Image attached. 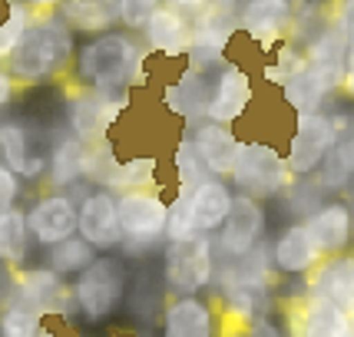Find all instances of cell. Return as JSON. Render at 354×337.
Here are the masks:
<instances>
[{
	"instance_id": "1",
	"label": "cell",
	"mask_w": 354,
	"mask_h": 337,
	"mask_svg": "<svg viewBox=\"0 0 354 337\" xmlns=\"http://www.w3.org/2000/svg\"><path fill=\"white\" fill-rule=\"evenodd\" d=\"M70 57H73V33L66 27V20L40 17L27 27L17 50L10 53V77L27 79V83L46 79L60 73Z\"/></svg>"
},
{
	"instance_id": "2",
	"label": "cell",
	"mask_w": 354,
	"mask_h": 337,
	"mask_svg": "<svg viewBox=\"0 0 354 337\" xmlns=\"http://www.w3.org/2000/svg\"><path fill=\"white\" fill-rule=\"evenodd\" d=\"M139 63H142V50L126 33L106 30L77 53V73L83 83H90L100 93H126L123 86L136 79Z\"/></svg>"
},
{
	"instance_id": "3",
	"label": "cell",
	"mask_w": 354,
	"mask_h": 337,
	"mask_svg": "<svg viewBox=\"0 0 354 337\" xmlns=\"http://www.w3.org/2000/svg\"><path fill=\"white\" fill-rule=\"evenodd\" d=\"M341 142L338 116L331 109H308V113H295L292 136H288V168L295 179H311L318 175L322 166L331 159V153Z\"/></svg>"
},
{
	"instance_id": "4",
	"label": "cell",
	"mask_w": 354,
	"mask_h": 337,
	"mask_svg": "<svg viewBox=\"0 0 354 337\" xmlns=\"http://www.w3.org/2000/svg\"><path fill=\"white\" fill-rule=\"evenodd\" d=\"M229 182L242 195L268 202V199H281L295 185V175L288 168L285 153H278L272 142H242Z\"/></svg>"
},
{
	"instance_id": "5",
	"label": "cell",
	"mask_w": 354,
	"mask_h": 337,
	"mask_svg": "<svg viewBox=\"0 0 354 337\" xmlns=\"http://www.w3.org/2000/svg\"><path fill=\"white\" fill-rule=\"evenodd\" d=\"M216 238L209 235H189L179 242H166L162 248V285L176 298L179 294H199L216 281Z\"/></svg>"
},
{
	"instance_id": "6",
	"label": "cell",
	"mask_w": 354,
	"mask_h": 337,
	"mask_svg": "<svg viewBox=\"0 0 354 337\" xmlns=\"http://www.w3.org/2000/svg\"><path fill=\"white\" fill-rule=\"evenodd\" d=\"M120 225H123V248L126 251H149L166 238V218L169 202L149 189H133L116 199Z\"/></svg>"
},
{
	"instance_id": "7",
	"label": "cell",
	"mask_w": 354,
	"mask_h": 337,
	"mask_svg": "<svg viewBox=\"0 0 354 337\" xmlns=\"http://www.w3.org/2000/svg\"><path fill=\"white\" fill-rule=\"evenodd\" d=\"M239 14H242V0H209L205 10L192 17V46H189L192 66L205 70L222 60L232 33L239 30Z\"/></svg>"
},
{
	"instance_id": "8",
	"label": "cell",
	"mask_w": 354,
	"mask_h": 337,
	"mask_svg": "<svg viewBox=\"0 0 354 337\" xmlns=\"http://www.w3.org/2000/svg\"><path fill=\"white\" fill-rule=\"evenodd\" d=\"M265 231H268V212H265V205L259 199L239 192L229 218L216 231V258L218 261L245 258V255H252L265 242Z\"/></svg>"
},
{
	"instance_id": "9",
	"label": "cell",
	"mask_w": 354,
	"mask_h": 337,
	"mask_svg": "<svg viewBox=\"0 0 354 337\" xmlns=\"http://www.w3.org/2000/svg\"><path fill=\"white\" fill-rule=\"evenodd\" d=\"M123 291H126V264L120 258L103 255V258L93 261L86 271H80L77 301L90 321H106L109 314L120 307Z\"/></svg>"
},
{
	"instance_id": "10",
	"label": "cell",
	"mask_w": 354,
	"mask_h": 337,
	"mask_svg": "<svg viewBox=\"0 0 354 337\" xmlns=\"http://www.w3.org/2000/svg\"><path fill=\"white\" fill-rule=\"evenodd\" d=\"M298 23V0H242L239 30L259 46L275 50Z\"/></svg>"
},
{
	"instance_id": "11",
	"label": "cell",
	"mask_w": 354,
	"mask_h": 337,
	"mask_svg": "<svg viewBox=\"0 0 354 337\" xmlns=\"http://www.w3.org/2000/svg\"><path fill=\"white\" fill-rule=\"evenodd\" d=\"M305 229L315 238V245L322 248L324 258L341 255V251H351L354 245V209L348 199L331 195V199L318 202L305 218Z\"/></svg>"
},
{
	"instance_id": "12",
	"label": "cell",
	"mask_w": 354,
	"mask_h": 337,
	"mask_svg": "<svg viewBox=\"0 0 354 337\" xmlns=\"http://www.w3.org/2000/svg\"><path fill=\"white\" fill-rule=\"evenodd\" d=\"M252 99H255V86H252V77H248L245 66H239V63H222L216 79H212L205 119L222 123V126L239 123V119L248 113Z\"/></svg>"
},
{
	"instance_id": "13",
	"label": "cell",
	"mask_w": 354,
	"mask_h": 337,
	"mask_svg": "<svg viewBox=\"0 0 354 337\" xmlns=\"http://www.w3.org/2000/svg\"><path fill=\"white\" fill-rule=\"evenodd\" d=\"M351 324L354 321L348 318V311H341L335 301H328L308 288L288 307V337H335Z\"/></svg>"
},
{
	"instance_id": "14",
	"label": "cell",
	"mask_w": 354,
	"mask_h": 337,
	"mask_svg": "<svg viewBox=\"0 0 354 337\" xmlns=\"http://www.w3.org/2000/svg\"><path fill=\"white\" fill-rule=\"evenodd\" d=\"M268 248H272V268L278 275H288V278H311L315 268L324 261L322 248L315 245V238L308 235L305 222L285 225Z\"/></svg>"
},
{
	"instance_id": "15",
	"label": "cell",
	"mask_w": 354,
	"mask_h": 337,
	"mask_svg": "<svg viewBox=\"0 0 354 337\" xmlns=\"http://www.w3.org/2000/svg\"><path fill=\"white\" fill-rule=\"evenodd\" d=\"M123 106H126V93L96 90L90 96H77L70 103V126H73L77 139H83V142H103Z\"/></svg>"
},
{
	"instance_id": "16",
	"label": "cell",
	"mask_w": 354,
	"mask_h": 337,
	"mask_svg": "<svg viewBox=\"0 0 354 337\" xmlns=\"http://www.w3.org/2000/svg\"><path fill=\"white\" fill-rule=\"evenodd\" d=\"M27 225H30V235L44 245H57L63 238H70L73 231L80 229V209L73 205L70 195H44V199L27 212Z\"/></svg>"
},
{
	"instance_id": "17",
	"label": "cell",
	"mask_w": 354,
	"mask_h": 337,
	"mask_svg": "<svg viewBox=\"0 0 354 337\" xmlns=\"http://www.w3.org/2000/svg\"><path fill=\"white\" fill-rule=\"evenodd\" d=\"M146 33V46L159 53V57H189V46H192V17L183 14L179 7H159L149 23L142 27Z\"/></svg>"
},
{
	"instance_id": "18",
	"label": "cell",
	"mask_w": 354,
	"mask_h": 337,
	"mask_svg": "<svg viewBox=\"0 0 354 337\" xmlns=\"http://www.w3.org/2000/svg\"><path fill=\"white\" fill-rule=\"evenodd\" d=\"M80 235L93 248H120L123 245V225H120V209L109 192H93L80 205Z\"/></svg>"
},
{
	"instance_id": "19",
	"label": "cell",
	"mask_w": 354,
	"mask_h": 337,
	"mask_svg": "<svg viewBox=\"0 0 354 337\" xmlns=\"http://www.w3.org/2000/svg\"><path fill=\"white\" fill-rule=\"evenodd\" d=\"M235 195L232 192L229 179H218V175H209L205 182H199L192 192H189V209H192V225L202 235H216L222 229V222L229 218L232 205H235Z\"/></svg>"
},
{
	"instance_id": "20",
	"label": "cell",
	"mask_w": 354,
	"mask_h": 337,
	"mask_svg": "<svg viewBox=\"0 0 354 337\" xmlns=\"http://www.w3.org/2000/svg\"><path fill=\"white\" fill-rule=\"evenodd\" d=\"M308 291L335 301L354 321V251H341L324 258L308 278Z\"/></svg>"
},
{
	"instance_id": "21",
	"label": "cell",
	"mask_w": 354,
	"mask_h": 337,
	"mask_svg": "<svg viewBox=\"0 0 354 337\" xmlns=\"http://www.w3.org/2000/svg\"><path fill=\"white\" fill-rule=\"evenodd\" d=\"M192 142H196V149H199L209 175L229 179L232 166H235V159H239V146H242V139L232 133V126L202 119V123L192 129Z\"/></svg>"
},
{
	"instance_id": "22",
	"label": "cell",
	"mask_w": 354,
	"mask_h": 337,
	"mask_svg": "<svg viewBox=\"0 0 354 337\" xmlns=\"http://www.w3.org/2000/svg\"><path fill=\"white\" fill-rule=\"evenodd\" d=\"M162 337H216V314L199 294H179L162 314Z\"/></svg>"
},
{
	"instance_id": "23",
	"label": "cell",
	"mask_w": 354,
	"mask_h": 337,
	"mask_svg": "<svg viewBox=\"0 0 354 337\" xmlns=\"http://www.w3.org/2000/svg\"><path fill=\"white\" fill-rule=\"evenodd\" d=\"M209 93H212V83L202 77L199 66H192V70H185L176 86L166 90V103H169L172 113L202 123L205 119V109H209Z\"/></svg>"
},
{
	"instance_id": "24",
	"label": "cell",
	"mask_w": 354,
	"mask_h": 337,
	"mask_svg": "<svg viewBox=\"0 0 354 337\" xmlns=\"http://www.w3.org/2000/svg\"><path fill=\"white\" fill-rule=\"evenodd\" d=\"M0 149H3V159H7V168L17 172V175H40L44 172V155L37 153L30 133L20 123H3L0 126Z\"/></svg>"
},
{
	"instance_id": "25",
	"label": "cell",
	"mask_w": 354,
	"mask_h": 337,
	"mask_svg": "<svg viewBox=\"0 0 354 337\" xmlns=\"http://www.w3.org/2000/svg\"><path fill=\"white\" fill-rule=\"evenodd\" d=\"M63 17L80 30H106L120 20V0H63Z\"/></svg>"
},
{
	"instance_id": "26",
	"label": "cell",
	"mask_w": 354,
	"mask_h": 337,
	"mask_svg": "<svg viewBox=\"0 0 354 337\" xmlns=\"http://www.w3.org/2000/svg\"><path fill=\"white\" fill-rule=\"evenodd\" d=\"M83 172H86V142L77 139V136L60 139L57 149H53V155H50V175H53V185L77 182Z\"/></svg>"
},
{
	"instance_id": "27",
	"label": "cell",
	"mask_w": 354,
	"mask_h": 337,
	"mask_svg": "<svg viewBox=\"0 0 354 337\" xmlns=\"http://www.w3.org/2000/svg\"><path fill=\"white\" fill-rule=\"evenodd\" d=\"M96 261V248L80 235V238H63L57 245H50V268L57 275H80Z\"/></svg>"
},
{
	"instance_id": "28",
	"label": "cell",
	"mask_w": 354,
	"mask_h": 337,
	"mask_svg": "<svg viewBox=\"0 0 354 337\" xmlns=\"http://www.w3.org/2000/svg\"><path fill=\"white\" fill-rule=\"evenodd\" d=\"M40 307L33 305L27 294H20L7 314L0 318V337H37L40 334Z\"/></svg>"
},
{
	"instance_id": "29",
	"label": "cell",
	"mask_w": 354,
	"mask_h": 337,
	"mask_svg": "<svg viewBox=\"0 0 354 337\" xmlns=\"http://www.w3.org/2000/svg\"><path fill=\"white\" fill-rule=\"evenodd\" d=\"M27 215L24 212H3L0 215V261H24L27 255Z\"/></svg>"
},
{
	"instance_id": "30",
	"label": "cell",
	"mask_w": 354,
	"mask_h": 337,
	"mask_svg": "<svg viewBox=\"0 0 354 337\" xmlns=\"http://www.w3.org/2000/svg\"><path fill=\"white\" fill-rule=\"evenodd\" d=\"M172 166H176V179H179V189H196L199 182L209 179V168L202 162L199 149H196V142L192 136H185L179 146H176V155H172Z\"/></svg>"
},
{
	"instance_id": "31",
	"label": "cell",
	"mask_w": 354,
	"mask_h": 337,
	"mask_svg": "<svg viewBox=\"0 0 354 337\" xmlns=\"http://www.w3.org/2000/svg\"><path fill=\"white\" fill-rule=\"evenodd\" d=\"M60 278L53 268H37V271H27L24 275V294L30 298L40 311H53L60 305Z\"/></svg>"
},
{
	"instance_id": "32",
	"label": "cell",
	"mask_w": 354,
	"mask_h": 337,
	"mask_svg": "<svg viewBox=\"0 0 354 337\" xmlns=\"http://www.w3.org/2000/svg\"><path fill=\"white\" fill-rule=\"evenodd\" d=\"M305 63H308V57H305V44L281 40V44L275 46V60H272V66H265V79H272V83L281 86L285 79H292L295 73H301Z\"/></svg>"
},
{
	"instance_id": "33",
	"label": "cell",
	"mask_w": 354,
	"mask_h": 337,
	"mask_svg": "<svg viewBox=\"0 0 354 337\" xmlns=\"http://www.w3.org/2000/svg\"><path fill=\"white\" fill-rule=\"evenodd\" d=\"M109 185L123 189V192H133V189H149L156 185V159L153 155H139V159H126L116 166Z\"/></svg>"
},
{
	"instance_id": "34",
	"label": "cell",
	"mask_w": 354,
	"mask_h": 337,
	"mask_svg": "<svg viewBox=\"0 0 354 337\" xmlns=\"http://www.w3.org/2000/svg\"><path fill=\"white\" fill-rule=\"evenodd\" d=\"M189 235H199L192 225V209H189V189H179V195L169 202V218H166V242H179Z\"/></svg>"
},
{
	"instance_id": "35",
	"label": "cell",
	"mask_w": 354,
	"mask_h": 337,
	"mask_svg": "<svg viewBox=\"0 0 354 337\" xmlns=\"http://www.w3.org/2000/svg\"><path fill=\"white\" fill-rule=\"evenodd\" d=\"M27 27H30V14H27V7L17 0V3H10V17L0 20V60H3V57L10 60V53L17 50L20 37L27 33Z\"/></svg>"
},
{
	"instance_id": "36",
	"label": "cell",
	"mask_w": 354,
	"mask_h": 337,
	"mask_svg": "<svg viewBox=\"0 0 354 337\" xmlns=\"http://www.w3.org/2000/svg\"><path fill=\"white\" fill-rule=\"evenodd\" d=\"M159 7H166V0H120V23L142 30Z\"/></svg>"
},
{
	"instance_id": "37",
	"label": "cell",
	"mask_w": 354,
	"mask_h": 337,
	"mask_svg": "<svg viewBox=\"0 0 354 337\" xmlns=\"http://www.w3.org/2000/svg\"><path fill=\"white\" fill-rule=\"evenodd\" d=\"M328 20H331L338 30H344L351 37L354 33V0H331V3H328Z\"/></svg>"
},
{
	"instance_id": "38",
	"label": "cell",
	"mask_w": 354,
	"mask_h": 337,
	"mask_svg": "<svg viewBox=\"0 0 354 337\" xmlns=\"http://www.w3.org/2000/svg\"><path fill=\"white\" fill-rule=\"evenodd\" d=\"M17 195H20V185H17V172H10V168H0V215L14 209Z\"/></svg>"
},
{
	"instance_id": "39",
	"label": "cell",
	"mask_w": 354,
	"mask_h": 337,
	"mask_svg": "<svg viewBox=\"0 0 354 337\" xmlns=\"http://www.w3.org/2000/svg\"><path fill=\"white\" fill-rule=\"evenodd\" d=\"M341 96L354 103V33L348 40V57H344V83H341Z\"/></svg>"
},
{
	"instance_id": "40",
	"label": "cell",
	"mask_w": 354,
	"mask_h": 337,
	"mask_svg": "<svg viewBox=\"0 0 354 337\" xmlns=\"http://www.w3.org/2000/svg\"><path fill=\"white\" fill-rule=\"evenodd\" d=\"M245 337H288L281 327H278L275 321H268V318H262V321H255V324H248V331Z\"/></svg>"
},
{
	"instance_id": "41",
	"label": "cell",
	"mask_w": 354,
	"mask_h": 337,
	"mask_svg": "<svg viewBox=\"0 0 354 337\" xmlns=\"http://www.w3.org/2000/svg\"><path fill=\"white\" fill-rule=\"evenodd\" d=\"M10 93H14V77L10 70H0V109L10 103Z\"/></svg>"
},
{
	"instance_id": "42",
	"label": "cell",
	"mask_w": 354,
	"mask_h": 337,
	"mask_svg": "<svg viewBox=\"0 0 354 337\" xmlns=\"http://www.w3.org/2000/svg\"><path fill=\"white\" fill-rule=\"evenodd\" d=\"M205 3H209V0H169V7H179V10L189 17H196L199 10H205Z\"/></svg>"
},
{
	"instance_id": "43",
	"label": "cell",
	"mask_w": 354,
	"mask_h": 337,
	"mask_svg": "<svg viewBox=\"0 0 354 337\" xmlns=\"http://www.w3.org/2000/svg\"><path fill=\"white\" fill-rule=\"evenodd\" d=\"M37 10H50V7H63V0H27Z\"/></svg>"
},
{
	"instance_id": "44",
	"label": "cell",
	"mask_w": 354,
	"mask_h": 337,
	"mask_svg": "<svg viewBox=\"0 0 354 337\" xmlns=\"http://www.w3.org/2000/svg\"><path fill=\"white\" fill-rule=\"evenodd\" d=\"M335 337H354V324H351V327H344V331H338Z\"/></svg>"
},
{
	"instance_id": "45",
	"label": "cell",
	"mask_w": 354,
	"mask_h": 337,
	"mask_svg": "<svg viewBox=\"0 0 354 337\" xmlns=\"http://www.w3.org/2000/svg\"><path fill=\"white\" fill-rule=\"evenodd\" d=\"M37 337H53V334H50V331H40V334H37Z\"/></svg>"
},
{
	"instance_id": "46",
	"label": "cell",
	"mask_w": 354,
	"mask_h": 337,
	"mask_svg": "<svg viewBox=\"0 0 354 337\" xmlns=\"http://www.w3.org/2000/svg\"><path fill=\"white\" fill-rule=\"evenodd\" d=\"M348 202H351V209H354V189H351V199H348Z\"/></svg>"
}]
</instances>
